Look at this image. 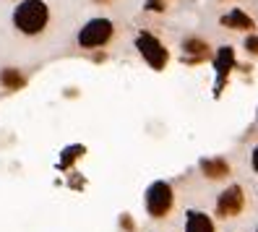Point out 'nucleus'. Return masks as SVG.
Instances as JSON below:
<instances>
[{
	"label": "nucleus",
	"mask_w": 258,
	"mask_h": 232,
	"mask_svg": "<svg viewBox=\"0 0 258 232\" xmlns=\"http://www.w3.org/2000/svg\"><path fill=\"white\" fill-rule=\"evenodd\" d=\"M47 6L42 0H24L13 11V24H16L19 32L24 34H39L44 24H47Z\"/></svg>",
	"instance_id": "1"
},
{
	"label": "nucleus",
	"mask_w": 258,
	"mask_h": 232,
	"mask_svg": "<svg viewBox=\"0 0 258 232\" xmlns=\"http://www.w3.org/2000/svg\"><path fill=\"white\" fill-rule=\"evenodd\" d=\"M110 37H112V24L107 19H92L79 32V44L81 47H102Z\"/></svg>",
	"instance_id": "2"
},
{
	"label": "nucleus",
	"mask_w": 258,
	"mask_h": 232,
	"mask_svg": "<svg viewBox=\"0 0 258 232\" xmlns=\"http://www.w3.org/2000/svg\"><path fill=\"white\" fill-rule=\"evenodd\" d=\"M136 47H139V52L144 55V60H146V63L154 68V71L164 68V63H167V50L162 47V42H159L157 37L141 32L139 39H136Z\"/></svg>",
	"instance_id": "3"
},
{
	"label": "nucleus",
	"mask_w": 258,
	"mask_h": 232,
	"mask_svg": "<svg viewBox=\"0 0 258 232\" xmlns=\"http://www.w3.org/2000/svg\"><path fill=\"white\" fill-rule=\"evenodd\" d=\"M172 206V188L167 183H154L146 191V209L151 216H164Z\"/></svg>",
	"instance_id": "4"
},
{
	"label": "nucleus",
	"mask_w": 258,
	"mask_h": 232,
	"mask_svg": "<svg viewBox=\"0 0 258 232\" xmlns=\"http://www.w3.org/2000/svg\"><path fill=\"white\" fill-rule=\"evenodd\" d=\"M242 209V191L237 188V185H232V188H227L222 196H219V204H217V211L222 216H230V214H237Z\"/></svg>",
	"instance_id": "5"
},
{
	"label": "nucleus",
	"mask_w": 258,
	"mask_h": 232,
	"mask_svg": "<svg viewBox=\"0 0 258 232\" xmlns=\"http://www.w3.org/2000/svg\"><path fill=\"white\" fill-rule=\"evenodd\" d=\"M232 66H235V52H232L230 47H222V50L217 52V76H219V81H217V91H219V89H222V84L227 81V76H230Z\"/></svg>",
	"instance_id": "6"
},
{
	"label": "nucleus",
	"mask_w": 258,
	"mask_h": 232,
	"mask_svg": "<svg viewBox=\"0 0 258 232\" xmlns=\"http://www.w3.org/2000/svg\"><path fill=\"white\" fill-rule=\"evenodd\" d=\"M185 232H214V224L206 214L201 211H190L188 214V224H185Z\"/></svg>",
	"instance_id": "7"
},
{
	"label": "nucleus",
	"mask_w": 258,
	"mask_h": 232,
	"mask_svg": "<svg viewBox=\"0 0 258 232\" xmlns=\"http://www.w3.org/2000/svg\"><path fill=\"white\" fill-rule=\"evenodd\" d=\"M201 169H204L209 178H224L227 172H230V167H227L224 159H204L201 162Z\"/></svg>",
	"instance_id": "8"
},
{
	"label": "nucleus",
	"mask_w": 258,
	"mask_h": 232,
	"mask_svg": "<svg viewBox=\"0 0 258 232\" xmlns=\"http://www.w3.org/2000/svg\"><path fill=\"white\" fill-rule=\"evenodd\" d=\"M222 24L224 26H232V29H253V21L245 16V13H242V11H232V13H227V16L222 19Z\"/></svg>",
	"instance_id": "9"
},
{
	"label": "nucleus",
	"mask_w": 258,
	"mask_h": 232,
	"mask_svg": "<svg viewBox=\"0 0 258 232\" xmlns=\"http://www.w3.org/2000/svg\"><path fill=\"white\" fill-rule=\"evenodd\" d=\"M0 81H3V86H8V89H19V86H24L21 73H19V71H13V68H6L3 73H0Z\"/></svg>",
	"instance_id": "10"
},
{
	"label": "nucleus",
	"mask_w": 258,
	"mask_h": 232,
	"mask_svg": "<svg viewBox=\"0 0 258 232\" xmlns=\"http://www.w3.org/2000/svg\"><path fill=\"white\" fill-rule=\"evenodd\" d=\"M185 50H188V52H196L199 57H204V52H206V44H204L201 39H188V42H185Z\"/></svg>",
	"instance_id": "11"
},
{
	"label": "nucleus",
	"mask_w": 258,
	"mask_h": 232,
	"mask_svg": "<svg viewBox=\"0 0 258 232\" xmlns=\"http://www.w3.org/2000/svg\"><path fill=\"white\" fill-rule=\"evenodd\" d=\"M79 151H84V149H81V146H73V149H68V151H66V159H63V167H68V162H71V159L79 157Z\"/></svg>",
	"instance_id": "12"
},
{
	"label": "nucleus",
	"mask_w": 258,
	"mask_h": 232,
	"mask_svg": "<svg viewBox=\"0 0 258 232\" xmlns=\"http://www.w3.org/2000/svg\"><path fill=\"white\" fill-rule=\"evenodd\" d=\"M245 47H248L250 52H255V55H258V37H248V42H245Z\"/></svg>",
	"instance_id": "13"
},
{
	"label": "nucleus",
	"mask_w": 258,
	"mask_h": 232,
	"mask_svg": "<svg viewBox=\"0 0 258 232\" xmlns=\"http://www.w3.org/2000/svg\"><path fill=\"white\" fill-rule=\"evenodd\" d=\"M146 8H149V11H162V0H149Z\"/></svg>",
	"instance_id": "14"
},
{
	"label": "nucleus",
	"mask_w": 258,
	"mask_h": 232,
	"mask_svg": "<svg viewBox=\"0 0 258 232\" xmlns=\"http://www.w3.org/2000/svg\"><path fill=\"white\" fill-rule=\"evenodd\" d=\"M253 167H255V172H258V146L253 149Z\"/></svg>",
	"instance_id": "15"
}]
</instances>
